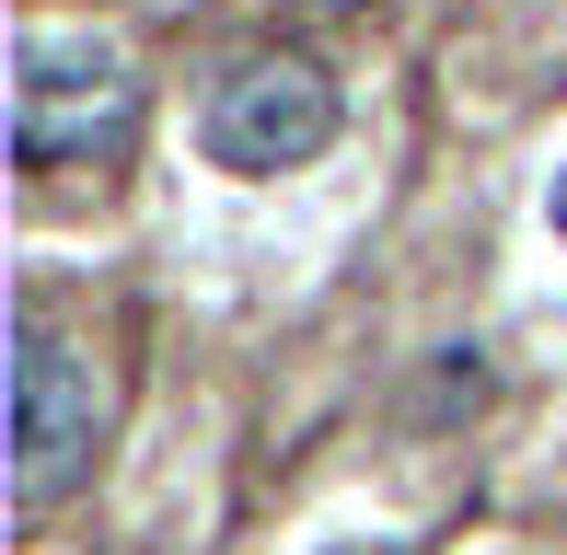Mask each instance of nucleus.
Returning a JSON list of instances; mask_svg holds the SVG:
<instances>
[{
  "label": "nucleus",
  "mask_w": 567,
  "mask_h": 555,
  "mask_svg": "<svg viewBox=\"0 0 567 555\" xmlns=\"http://www.w3.org/2000/svg\"><path fill=\"white\" fill-rule=\"evenodd\" d=\"M23 82H12V150L23 174H70V163H116L140 139V82L105 35H23Z\"/></svg>",
  "instance_id": "1"
},
{
  "label": "nucleus",
  "mask_w": 567,
  "mask_h": 555,
  "mask_svg": "<svg viewBox=\"0 0 567 555\" xmlns=\"http://www.w3.org/2000/svg\"><path fill=\"white\" fill-rule=\"evenodd\" d=\"M348 128L337 82H324V59H301V46H255V59L220 70V93L197 105V150H209L220 174H301L324 163Z\"/></svg>",
  "instance_id": "2"
},
{
  "label": "nucleus",
  "mask_w": 567,
  "mask_h": 555,
  "mask_svg": "<svg viewBox=\"0 0 567 555\" xmlns=\"http://www.w3.org/2000/svg\"><path fill=\"white\" fill-rule=\"evenodd\" d=\"M93 428H105V394H93V359L59 336L47 301L12 313V498L23 510H59L93 463Z\"/></svg>",
  "instance_id": "3"
},
{
  "label": "nucleus",
  "mask_w": 567,
  "mask_h": 555,
  "mask_svg": "<svg viewBox=\"0 0 567 555\" xmlns=\"http://www.w3.org/2000/svg\"><path fill=\"white\" fill-rule=\"evenodd\" d=\"M545 232H556V243H567V163H556V174H545Z\"/></svg>",
  "instance_id": "4"
},
{
  "label": "nucleus",
  "mask_w": 567,
  "mask_h": 555,
  "mask_svg": "<svg viewBox=\"0 0 567 555\" xmlns=\"http://www.w3.org/2000/svg\"><path fill=\"white\" fill-rule=\"evenodd\" d=\"M324 12H359V0H324Z\"/></svg>",
  "instance_id": "5"
}]
</instances>
